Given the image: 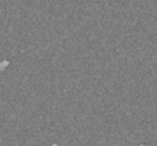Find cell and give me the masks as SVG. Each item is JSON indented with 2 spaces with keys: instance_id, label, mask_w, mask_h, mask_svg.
I'll use <instances>...</instances> for the list:
<instances>
[]
</instances>
